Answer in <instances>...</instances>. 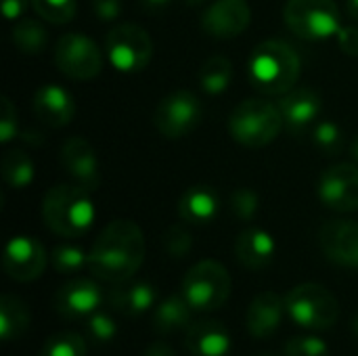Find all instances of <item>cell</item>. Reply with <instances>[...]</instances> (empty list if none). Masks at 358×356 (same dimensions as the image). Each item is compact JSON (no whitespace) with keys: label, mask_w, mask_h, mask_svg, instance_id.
<instances>
[{"label":"cell","mask_w":358,"mask_h":356,"mask_svg":"<svg viewBox=\"0 0 358 356\" xmlns=\"http://www.w3.org/2000/svg\"><path fill=\"white\" fill-rule=\"evenodd\" d=\"M285 356H329V346L315 334H304L287 340Z\"/></svg>","instance_id":"34"},{"label":"cell","mask_w":358,"mask_h":356,"mask_svg":"<svg viewBox=\"0 0 358 356\" xmlns=\"http://www.w3.org/2000/svg\"><path fill=\"white\" fill-rule=\"evenodd\" d=\"M287 317L306 332H327L340 319L338 298L319 283H302L285 296Z\"/></svg>","instance_id":"6"},{"label":"cell","mask_w":358,"mask_h":356,"mask_svg":"<svg viewBox=\"0 0 358 356\" xmlns=\"http://www.w3.org/2000/svg\"><path fill=\"white\" fill-rule=\"evenodd\" d=\"M195 311L189 306L182 294H172L162 300L153 313V327L157 334H176L191 327V315Z\"/></svg>","instance_id":"24"},{"label":"cell","mask_w":358,"mask_h":356,"mask_svg":"<svg viewBox=\"0 0 358 356\" xmlns=\"http://www.w3.org/2000/svg\"><path fill=\"white\" fill-rule=\"evenodd\" d=\"M300 57L283 40L260 42L248 61V73L256 90L264 94L283 97L300 78Z\"/></svg>","instance_id":"3"},{"label":"cell","mask_w":358,"mask_h":356,"mask_svg":"<svg viewBox=\"0 0 358 356\" xmlns=\"http://www.w3.org/2000/svg\"><path fill=\"white\" fill-rule=\"evenodd\" d=\"M143 4L147 8H164V6L170 4V0H143Z\"/></svg>","instance_id":"42"},{"label":"cell","mask_w":358,"mask_h":356,"mask_svg":"<svg viewBox=\"0 0 358 356\" xmlns=\"http://www.w3.org/2000/svg\"><path fill=\"white\" fill-rule=\"evenodd\" d=\"M29 327V311L27 306L10 296V294H4L0 298V338L2 340H15V338H21Z\"/></svg>","instance_id":"25"},{"label":"cell","mask_w":358,"mask_h":356,"mask_svg":"<svg viewBox=\"0 0 358 356\" xmlns=\"http://www.w3.org/2000/svg\"><path fill=\"white\" fill-rule=\"evenodd\" d=\"M42 356H86V344L78 334L63 332L46 342Z\"/></svg>","instance_id":"32"},{"label":"cell","mask_w":358,"mask_h":356,"mask_svg":"<svg viewBox=\"0 0 358 356\" xmlns=\"http://www.w3.org/2000/svg\"><path fill=\"white\" fill-rule=\"evenodd\" d=\"M350 155H352V159H355V162H358V134L355 136L352 145H350Z\"/></svg>","instance_id":"44"},{"label":"cell","mask_w":358,"mask_h":356,"mask_svg":"<svg viewBox=\"0 0 358 356\" xmlns=\"http://www.w3.org/2000/svg\"><path fill=\"white\" fill-rule=\"evenodd\" d=\"M34 10L38 13L40 19L63 25L69 23L76 17V0H31Z\"/></svg>","instance_id":"30"},{"label":"cell","mask_w":358,"mask_h":356,"mask_svg":"<svg viewBox=\"0 0 358 356\" xmlns=\"http://www.w3.org/2000/svg\"><path fill=\"white\" fill-rule=\"evenodd\" d=\"M283 19L302 40H327L342 29L340 8L334 0H287Z\"/></svg>","instance_id":"7"},{"label":"cell","mask_w":358,"mask_h":356,"mask_svg":"<svg viewBox=\"0 0 358 356\" xmlns=\"http://www.w3.org/2000/svg\"><path fill=\"white\" fill-rule=\"evenodd\" d=\"M90 191L78 183H59L42 199V220L48 231L65 239H78L94 225Z\"/></svg>","instance_id":"2"},{"label":"cell","mask_w":358,"mask_h":356,"mask_svg":"<svg viewBox=\"0 0 358 356\" xmlns=\"http://www.w3.org/2000/svg\"><path fill=\"white\" fill-rule=\"evenodd\" d=\"M220 212V197L208 185L189 187L178 201V216L189 225H208Z\"/></svg>","instance_id":"22"},{"label":"cell","mask_w":358,"mask_h":356,"mask_svg":"<svg viewBox=\"0 0 358 356\" xmlns=\"http://www.w3.org/2000/svg\"><path fill=\"white\" fill-rule=\"evenodd\" d=\"M283 124L285 120L279 105L264 99H245L233 109L229 132L239 145L262 149L279 136Z\"/></svg>","instance_id":"4"},{"label":"cell","mask_w":358,"mask_h":356,"mask_svg":"<svg viewBox=\"0 0 358 356\" xmlns=\"http://www.w3.org/2000/svg\"><path fill=\"white\" fill-rule=\"evenodd\" d=\"M19 124H17V109L10 103L8 97L0 99V141L10 143L17 136Z\"/></svg>","instance_id":"37"},{"label":"cell","mask_w":358,"mask_h":356,"mask_svg":"<svg viewBox=\"0 0 358 356\" xmlns=\"http://www.w3.org/2000/svg\"><path fill=\"white\" fill-rule=\"evenodd\" d=\"M61 166L71 174V178L86 187L88 191L96 189L101 183L99 159L92 145L82 136H71L61 147Z\"/></svg>","instance_id":"15"},{"label":"cell","mask_w":358,"mask_h":356,"mask_svg":"<svg viewBox=\"0 0 358 356\" xmlns=\"http://www.w3.org/2000/svg\"><path fill=\"white\" fill-rule=\"evenodd\" d=\"M285 317H287L285 298L279 296L277 292H262L252 300L248 308L245 327L252 338L264 340L279 332Z\"/></svg>","instance_id":"16"},{"label":"cell","mask_w":358,"mask_h":356,"mask_svg":"<svg viewBox=\"0 0 358 356\" xmlns=\"http://www.w3.org/2000/svg\"><path fill=\"white\" fill-rule=\"evenodd\" d=\"M88 329L92 334V338L101 344L113 342L117 336V323L113 321V317L105 315V313H94L88 317Z\"/></svg>","instance_id":"36"},{"label":"cell","mask_w":358,"mask_h":356,"mask_svg":"<svg viewBox=\"0 0 358 356\" xmlns=\"http://www.w3.org/2000/svg\"><path fill=\"white\" fill-rule=\"evenodd\" d=\"M313 141L315 145L325 153V155H334V153H340L342 151V145H344V136H342V130L338 124L325 120V122H319L313 130Z\"/></svg>","instance_id":"33"},{"label":"cell","mask_w":358,"mask_h":356,"mask_svg":"<svg viewBox=\"0 0 358 356\" xmlns=\"http://www.w3.org/2000/svg\"><path fill=\"white\" fill-rule=\"evenodd\" d=\"M233 290L231 275L218 260H201L193 264L180 285V294L195 313H212L227 304Z\"/></svg>","instance_id":"5"},{"label":"cell","mask_w":358,"mask_h":356,"mask_svg":"<svg viewBox=\"0 0 358 356\" xmlns=\"http://www.w3.org/2000/svg\"><path fill=\"white\" fill-rule=\"evenodd\" d=\"M197 80L203 92L222 94L233 80V63L222 55H214L201 65Z\"/></svg>","instance_id":"27"},{"label":"cell","mask_w":358,"mask_h":356,"mask_svg":"<svg viewBox=\"0 0 358 356\" xmlns=\"http://www.w3.org/2000/svg\"><path fill=\"white\" fill-rule=\"evenodd\" d=\"M55 65L71 80H92L103 69L99 46L84 34H65L55 44Z\"/></svg>","instance_id":"10"},{"label":"cell","mask_w":358,"mask_h":356,"mask_svg":"<svg viewBox=\"0 0 358 356\" xmlns=\"http://www.w3.org/2000/svg\"><path fill=\"white\" fill-rule=\"evenodd\" d=\"M350 327H352V334L358 336V313L352 317V321H350Z\"/></svg>","instance_id":"46"},{"label":"cell","mask_w":358,"mask_h":356,"mask_svg":"<svg viewBox=\"0 0 358 356\" xmlns=\"http://www.w3.org/2000/svg\"><path fill=\"white\" fill-rule=\"evenodd\" d=\"M264 356H273V355H264Z\"/></svg>","instance_id":"47"},{"label":"cell","mask_w":358,"mask_h":356,"mask_svg":"<svg viewBox=\"0 0 358 356\" xmlns=\"http://www.w3.org/2000/svg\"><path fill=\"white\" fill-rule=\"evenodd\" d=\"M92 10L99 21H115L122 15V0H92Z\"/></svg>","instance_id":"38"},{"label":"cell","mask_w":358,"mask_h":356,"mask_svg":"<svg viewBox=\"0 0 358 356\" xmlns=\"http://www.w3.org/2000/svg\"><path fill=\"white\" fill-rule=\"evenodd\" d=\"M103 304V292L92 279H73L65 283L55 298V306L63 317L80 319L94 315Z\"/></svg>","instance_id":"17"},{"label":"cell","mask_w":358,"mask_h":356,"mask_svg":"<svg viewBox=\"0 0 358 356\" xmlns=\"http://www.w3.org/2000/svg\"><path fill=\"white\" fill-rule=\"evenodd\" d=\"M317 195L334 212H358V166L336 164L323 170L317 180Z\"/></svg>","instance_id":"11"},{"label":"cell","mask_w":358,"mask_h":356,"mask_svg":"<svg viewBox=\"0 0 358 356\" xmlns=\"http://www.w3.org/2000/svg\"><path fill=\"white\" fill-rule=\"evenodd\" d=\"M321 94L310 86L292 88L279 101V109L283 113L285 126L292 132H302L308 128L321 113Z\"/></svg>","instance_id":"19"},{"label":"cell","mask_w":358,"mask_h":356,"mask_svg":"<svg viewBox=\"0 0 358 356\" xmlns=\"http://www.w3.org/2000/svg\"><path fill=\"white\" fill-rule=\"evenodd\" d=\"M252 21L248 0H216L201 15V29L214 40H231L241 36Z\"/></svg>","instance_id":"13"},{"label":"cell","mask_w":358,"mask_h":356,"mask_svg":"<svg viewBox=\"0 0 358 356\" xmlns=\"http://www.w3.org/2000/svg\"><path fill=\"white\" fill-rule=\"evenodd\" d=\"M348 15L358 21V0H348Z\"/></svg>","instance_id":"43"},{"label":"cell","mask_w":358,"mask_h":356,"mask_svg":"<svg viewBox=\"0 0 358 356\" xmlns=\"http://www.w3.org/2000/svg\"><path fill=\"white\" fill-rule=\"evenodd\" d=\"M46 29L38 19H21L13 27V44L25 55H40L46 48Z\"/></svg>","instance_id":"28"},{"label":"cell","mask_w":358,"mask_h":356,"mask_svg":"<svg viewBox=\"0 0 358 356\" xmlns=\"http://www.w3.org/2000/svg\"><path fill=\"white\" fill-rule=\"evenodd\" d=\"M319 243L327 260L338 266L358 269V222L329 220L321 227Z\"/></svg>","instance_id":"14"},{"label":"cell","mask_w":358,"mask_h":356,"mask_svg":"<svg viewBox=\"0 0 358 356\" xmlns=\"http://www.w3.org/2000/svg\"><path fill=\"white\" fill-rule=\"evenodd\" d=\"M109 63L122 73H138L153 59V40L136 23H117L105 36Z\"/></svg>","instance_id":"8"},{"label":"cell","mask_w":358,"mask_h":356,"mask_svg":"<svg viewBox=\"0 0 358 356\" xmlns=\"http://www.w3.org/2000/svg\"><path fill=\"white\" fill-rule=\"evenodd\" d=\"M338 44L346 55L358 57V25H342L338 31Z\"/></svg>","instance_id":"39"},{"label":"cell","mask_w":358,"mask_h":356,"mask_svg":"<svg viewBox=\"0 0 358 356\" xmlns=\"http://www.w3.org/2000/svg\"><path fill=\"white\" fill-rule=\"evenodd\" d=\"M201 115L203 107L191 90H174L157 103L153 111V126L162 136L178 141L199 126Z\"/></svg>","instance_id":"9"},{"label":"cell","mask_w":358,"mask_h":356,"mask_svg":"<svg viewBox=\"0 0 358 356\" xmlns=\"http://www.w3.org/2000/svg\"><path fill=\"white\" fill-rule=\"evenodd\" d=\"M27 8V0H2V13L8 21H15Z\"/></svg>","instance_id":"40"},{"label":"cell","mask_w":358,"mask_h":356,"mask_svg":"<svg viewBox=\"0 0 358 356\" xmlns=\"http://www.w3.org/2000/svg\"><path fill=\"white\" fill-rule=\"evenodd\" d=\"M206 2H208V0H185L187 6H203Z\"/></svg>","instance_id":"45"},{"label":"cell","mask_w":358,"mask_h":356,"mask_svg":"<svg viewBox=\"0 0 358 356\" xmlns=\"http://www.w3.org/2000/svg\"><path fill=\"white\" fill-rule=\"evenodd\" d=\"M31 109L36 118L50 126V128H63L67 126L76 115V103L73 97L59 84H44L34 92Z\"/></svg>","instance_id":"18"},{"label":"cell","mask_w":358,"mask_h":356,"mask_svg":"<svg viewBox=\"0 0 358 356\" xmlns=\"http://www.w3.org/2000/svg\"><path fill=\"white\" fill-rule=\"evenodd\" d=\"M275 254H277L275 237L268 231L258 229V227L245 229L243 233H239L235 241V256L239 264L250 271L266 269L273 262Z\"/></svg>","instance_id":"20"},{"label":"cell","mask_w":358,"mask_h":356,"mask_svg":"<svg viewBox=\"0 0 358 356\" xmlns=\"http://www.w3.org/2000/svg\"><path fill=\"white\" fill-rule=\"evenodd\" d=\"M260 208V197L256 191L252 189H237L231 195V212L241 220V222H250L256 218Z\"/></svg>","instance_id":"35"},{"label":"cell","mask_w":358,"mask_h":356,"mask_svg":"<svg viewBox=\"0 0 358 356\" xmlns=\"http://www.w3.org/2000/svg\"><path fill=\"white\" fill-rule=\"evenodd\" d=\"M36 176V166L23 149H10L2 155V178L13 189H25Z\"/></svg>","instance_id":"26"},{"label":"cell","mask_w":358,"mask_h":356,"mask_svg":"<svg viewBox=\"0 0 358 356\" xmlns=\"http://www.w3.org/2000/svg\"><path fill=\"white\" fill-rule=\"evenodd\" d=\"M157 292L151 283L138 281L126 287H117L109 294V304L126 317H141L155 306Z\"/></svg>","instance_id":"23"},{"label":"cell","mask_w":358,"mask_h":356,"mask_svg":"<svg viewBox=\"0 0 358 356\" xmlns=\"http://www.w3.org/2000/svg\"><path fill=\"white\" fill-rule=\"evenodd\" d=\"M162 245H164V252L174 258V260H180V258H187L193 250V237H191V231L185 227V225H172L166 229L164 237H162Z\"/></svg>","instance_id":"31"},{"label":"cell","mask_w":358,"mask_h":356,"mask_svg":"<svg viewBox=\"0 0 358 356\" xmlns=\"http://www.w3.org/2000/svg\"><path fill=\"white\" fill-rule=\"evenodd\" d=\"M145 260V235L132 220H111L94 239L88 258L92 277L107 283H126Z\"/></svg>","instance_id":"1"},{"label":"cell","mask_w":358,"mask_h":356,"mask_svg":"<svg viewBox=\"0 0 358 356\" xmlns=\"http://www.w3.org/2000/svg\"><path fill=\"white\" fill-rule=\"evenodd\" d=\"M145 356H176V353H174L168 344L155 342V344H151V346L145 350Z\"/></svg>","instance_id":"41"},{"label":"cell","mask_w":358,"mask_h":356,"mask_svg":"<svg viewBox=\"0 0 358 356\" xmlns=\"http://www.w3.org/2000/svg\"><path fill=\"white\" fill-rule=\"evenodd\" d=\"M88 258H90V252H84L82 248L78 245H57L50 254V264L57 273L61 275H71V273H78L82 271L84 266H88Z\"/></svg>","instance_id":"29"},{"label":"cell","mask_w":358,"mask_h":356,"mask_svg":"<svg viewBox=\"0 0 358 356\" xmlns=\"http://www.w3.org/2000/svg\"><path fill=\"white\" fill-rule=\"evenodd\" d=\"M231 344V334L218 321H201L187 329V348L193 356H227Z\"/></svg>","instance_id":"21"},{"label":"cell","mask_w":358,"mask_h":356,"mask_svg":"<svg viewBox=\"0 0 358 356\" xmlns=\"http://www.w3.org/2000/svg\"><path fill=\"white\" fill-rule=\"evenodd\" d=\"M46 262L48 258L42 243L25 235L13 237L2 256L4 273L19 283H29L40 279L46 269Z\"/></svg>","instance_id":"12"}]
</instances>
